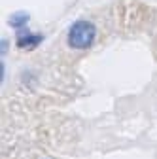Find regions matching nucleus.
Instances as JSON below:
<instances>
[{
	"instance_id": "4",
	"label": "nucleus",
	"mask_w": 157,
	"mask_h": 159,
	"mask_svg": "<svg viewBox=\"0 0 157 159\" xmlns=\"http://www.w3.org/2000/svg\"><path fill=\"white\" fill-rule=\"evenodd\" d=\"M8 51V40H2V55Z\"/></svg>"
},
{
	"instance_id": "1",
	"label": "nucleus",
	"mask_w": 157,
	"mask_h": 159,
	"mask_svg": "<svg viewBox=\"0 0 157 159\" xmlns=\"http://www.w3.org/2000/svg\"><path fill=\"white\" fill-rule=\"evenodd\" d=\"M95 38H96V27L91 21H85V19H80L70 25L68 29V46L72 49H89L95 44Z\"/></svg>"
},
{
	"instance_id": "3",
	"label": "nucleus",
	"mask_w": 157,
	"mask_h": 159,
	"mask_svg": "<svg viewBox=\"0 0 157 159\" xmlns=\"http://www.w3.org/2000/svg\"><path fill=\"white\" fill-rule=\"evenodd\" d=\"M29 13L27 11H15L11 17H10V27H13V29H25L27 27V23H29Z\"/></svg>"
},
{
	"instance_id": "2",
	"label": "nucleus",
	"mask_w": 157,
	"mask_h": 159,
	"mask_svg": "<svg viewBox=\"0 0 157 159\" xmlns=\"http://www.w3.org/2000/svg\"><path fill=\"white\" fill-rule=\"evenodd\" d=\"M42 40H44L42 34H34L29 29H19L15 44H17L19 49H34L38 44H42Z\"/></svg>"
}]
</instances>
